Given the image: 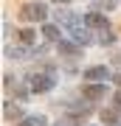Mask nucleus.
<instances>
[{
	"instance_id": "nucleus-1",
	"label": "nucleus",
	"mask_w": 121,
	"mask_h": 126,
	"mask_svg": "<svg viewBox=\"0 0 121 126\" xmlns=\"http://www.w3.org/2000/svg\"><path fill=\"white\" fill-rule=\"evenodd\" d=\"M48 9H45V3H25L20 9V20H25V23H42Z\"/></svg>"
},
{
	"instance_id": "nucleus-2",
	"label": "nucleus",
	"mask_w": 121,
	"mask_h": 126,
	"mask_svg": "<svg viewBox=\"0 0 121 126\" xmlns=\"http://www.w3.org/2000/svg\"><path fill=\"white\" fill-rule=\"evenodd\" d=\"M51 87H54V79L51 76H45V73L31 76V93H48Z\"/></svg>"
},
{
	"instance_id": "nucleus-3",
	"label": "nucleus",
	"mask_w": 121,
	"mask_h": 126,
	"mask_svg": "<svg viewBox=\"0 0 121 126\" xmlns=\"http://www.w3.org/2000/svg\"><path fill=\"white\" fill-rule=\"evenodd\" d=\"M85 25L87 28H107V17H104V14H99V11H87L85 14Z\"/></svg>"
},
{
	"instance_id": "nucleus-4",
	"label": "nucleus",
	"mask_w": 121,
	"mask_h": 126,
	"mask_svg": "<svg viewBox=\"0 0 121 126\" xmlns=\"http://www.w3.org/2000/svg\"><path fill=\"white\" fill-rule=\"evenodd\" d=\"M85 95L87 101H101L104 98V81H99V84H90V87H85Z\"/></svg>"
},
{
	"instance_id": "nucleus-5",
	"label": "nucleus",
	"mask_w": 121,
	"mask_h": 126,
	"mask_svg": "<svg viewBox=\"0 0 121 126\" xmlns=\"http://www.w3.org/2000/svg\"><path fill=\"white\" fill-rule=\"evenodd\" d=\"M85 79L87 81H107L110 79V70L107 67H87L85 70Z\"/></svg>"
},
{
	"instance_id": "nucleus-6",
	"label": "nucleus",
	"mask_w": 121,
	"mask_h": 126,
	"mask_svg": "<svg viewBox=\"0 0 121 126\" xmlns=\"http://www.w3.org/2000/svg\"><path fill=\"white\" fill-rule=\"evenodd\" d=\"M71 31H73V39H76L79 42V45H87V42H90V31H87V25H76V28H71Z\"/></svg>"
},
{
	"instance_id": "nucleus-7",
	"label": "nucleus",
	"mask_w": 121,
	"mask_h": 126,
	"mask_svg": "<svg viewBox=\"0 0 121 126\" xmlns=\"http://www.w3.org/2000/svg\"><path fill=\"white\" fill-rule=\"evenodd\" d=\"M59 53H65V56H79L82 48L73 45V42H68V39H59Z\"/></svg>"
},
{
	"instance_id": "nucleus-8",
	"label": "nucleus",
	"mask_w": 121,
	"mask_h": 126,
	"mask_svg": "<svg viewBox=\"0 0 121 126\" xmlns=\"http://www.w3.org/2000/svg\"><path fill=\"white\" fill-rule=\"evenodd\" d=\"M42 36H45V39H51V42H56V39H59V25L42 23Z\"/></svg>"
},
{
	"instance_id": "nucleus-9",
	"label": "nucleus",
	"mask_w": 121,
	"mask_h": 126,
	"mask_svg": "<svg viewBox=\"0 0 121 126\" xmlns=\"http://www.w3.org/2000/svg\"><path fill=\"white\" fill-rule=\"evenodd\" d=\"M3 115L9 118V121H11V118H20V107L11 104V101H6V104H3Z\"/></svg>"
},
{
	"instance_id": "nucleus-10",
	"label": "nucleus",
	"mask_w": 121,
	"mask_h": 126,
	"mask_svg": "<svg viewBox=\"0 0 121 126\" xmlns=\"http://www.w3.org/2000/svg\"><path fill=\"white\" fill-rule=\"evenodd\" d=\"M99 42H101V45H113V42H116V34H113V31H107V28H101Z\"/></svg>"
},
{
	"instance_id": "nucleus-11",
	"label": "nucleus",
	"mask_w": 121,
	"mask_h": 126,
	"mask_svg": "<svg viewBox=\"0 0 121 126\" xmlns=\"http://www.w3.org/2000/svg\"><path fill=\"white\" fill-rule=\"evenodd\" d=\"M42 123H45V121H42L40 115H31V118H23L17 126H42Z\"/></svg>"
},
{
	"instance_id": "nucleus-12",
	"label": "nucleus",
	"mask_w": 121,
	"mask_h": 126,
	"mask_svg": "<svg viewBox=\"0 0 121 126\" xmlns=\"http://www.w3.org/2000/svg\"><path fill=\"white\" fill-rule=\"evenodd\" d=\"M34 31H31V28H23V31H20V42H23V45H31V42H34Z\"/></svg>"
},
{
	"instance_id": "nucleus-13",
	"label": "nucleus",
	"mask_w": 121,
	"mask_h": 126,
	"mask_svg": "<svg viewBox=\"0 0 121 126\" xmlns=\"http://www.w3.org/2000/svg\"><path fill=\"white\" fill-rule=\"evenodd\" d=\"M101 121L110 123V126H116V112H113V109H104V112H101Z\"/></svg>"
},
{
	"instance_id": "nucleus-14",
	"label": "nucleus",
	"mask_w": 121,
	"mask_h": 126,
	"mask_svg": "<svg viewBox=\"0 0 121 126\" xmlns=\"http://www.w3.org/2000/svg\"><path fill=\"white\" fill-rule=\"evenodd\" d=\"M116 6H118V0H104V9H107V11H113Z\"/></svg>"
},
{
	"instance_id": "nucleus-15",
	"label": "nucleus",
	"mask_w": 121,
	"mask_h": 126,
	"mask_svg": "<svg viewBox=\"0 0 121 126\" xmlns=\"http://www.w3.org/2000/svg\"><path fill=\"white\" fill-rule=\"evenodd\" d=\"M116 109L121 112V93H116Z\"/></svg>"
},
{
	"instance_id": "nucleus-16",
	"label": "nucleus",
	"mask_w": 121,
	"mask_h": 126,
	"mask_svg": "<svg viewBox=\"0 0 121 126\" xmlns=\"http://www.w3.org/2000/svg\"><path fill=\"white\" fill-rule=\"evenodd\" d=\"M113 81H116V84H118V87H121V73H118V76H116V79H113Z\"/></svg>"
},
{
	"instance_id": "nucleus-17",
	"label": "nucleus",
	"mask_w": 121,
	"mask_h": 126,
	"mask_svg": "<svg viewBox=\"0 0 121 126\" xmlns=\"http://www.w3.org/2000/svg\"><path fill=\"white\" fill-rule=\"evenodd\" d=\"M54 3H62V6H65V3H68V0H54Z\"/></svg>"
}]
</instances>
